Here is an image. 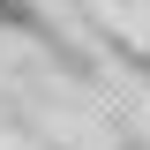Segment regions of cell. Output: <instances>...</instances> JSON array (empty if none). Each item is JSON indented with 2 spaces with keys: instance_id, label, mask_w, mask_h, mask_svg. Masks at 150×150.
Returning <instances> with one entry per match:
<instances>
[{
  "instance_id": "cell-1",
  "label": "cell",
  "mask_w": 150,
  "mask_h": 150,
  "mask_svg": "<svg viewBox=\"0 0 150 150\" xmlns=\"http://www.w3.org/2000/svg\"><path fill=\"white\" fill-rule=\"evenodd\" d=\"M53 15L38 8V0H0V38H45Z\"/></svg>"
}]
</instances>
